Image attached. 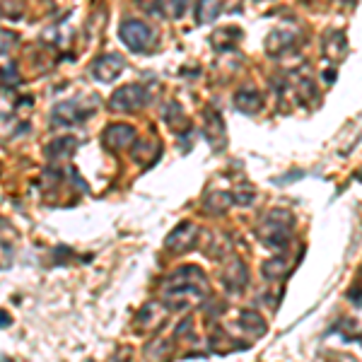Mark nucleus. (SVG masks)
Wrapping results in <instances>:
<instances>
[{"instance_id":"nucleus-1","label":"nucleus","mask_w":362,"mask_h":362,"mask_svg":"<svg viewBox=\"0 0 362 362\" xmlns=\"http://www.w3.org/2000/svg\"><path fill=\"white\" fill-rule=\"evenodd\" d=\"M293 225L295 218L290 210H271L264 218V223L259 225V237L264 239V244L273 249H285L293 239Z\"/></svg>"},{"instance_id":"nucleus-2","label":"nucleus","mask_w":362,"mask_h":362,"mask_svg":"<svg viewBox=\"0 0 362 362\" xmlns=\"http://www.w3.org/2000/svg\"><path fill=\"white\" fill-rule=\"evenodd\" d=\"M148 90H145V85H124L119 87V90L114 92L112 99H109V107H112V112H138L140 107H145L148 104Z\"/></svg>"},{"instance_id":"nucleus-3","label":"nucleus","mask_w":362,"mask_h":362,"mask_svg":"<svg viewBox=\"0 0 362 362\" xmlns=\"http://www.w3.org/2000/svg\"><path fill=\"white\" fill-rule=\"evenodd\" d=\"M95 112V107H85V104L80 102H61L54 107V112H51V124L56 128H68V126H78L83 124V121Z\"/></svg>"},{"instance_id":"nucleus-4","label":"nucleus","mask_w":362,"mask_h":362,"mask_svg":"<svg viewBox=\"0 0 362 362\" xmlns=\"http://www.w3.org/2000/svg\"><path fill=\"white\" fill-rule=\"evenodd\" d=\"M119 37L128 49L140 54V51H145L150 46V42H153V29L140 20H126L124 25L119 27Z\"/></svg>"},{"instance_id":"nucleus-5","label":"nucleus","mask_w":362,"mask_h":362,"mask_svg":"<svg viewBox=\"0 0 362 362\" xmlns=\"http://www.w3.org/2000/svg\"><path fill=\"white\" fill-rule=\"evenodd\" d=\"M90 70H92V78H95L97 83H114V80L126 70V58L119 54H104V56L95 58V63H92Z\"/></svg>"},{"instance_id":"nucleus-6","label":"nucleus","mask_w":362,"mask_h":362,"mask_svg":"<svg viewBox=\"0 0 362 362\" xmlns=\"http://www.w3.org/2000/svg\"><path fill=\"white\" fill-rule=\"evenodd\" d=\"M102 143L112 153H121L136 143V128L128 124H109L102 133Z\"/></svg>"},{"instance_id":"nucleus-7","label":"nucleus","mask_w":362,"mask_h":362,"mask_svg":"<svg viewBox=\"0 0 362 362\" xmlns=\"http://www.w3.org/2000/svg\"><path fill=\"white\" fill-rule=\"evenodd\" d=\"M196 244H198V225L194 223H181L177 230L167 237V249L179 251V254L194 249Z\"/></svg>"},{"instance_id":"nucleus-8","label":"nucleus","mask_w":362,"mask_h":362,"mask_svg":"<svg viewBox=\"0 0 362 362\" xmlns=\"http://www.w3.org/2000/svg\"><path fill=\"white\" fill-rule=\"evenodd\" d=\"M223 283H225V288L230 290V293H237V295L247 288L249 271H247V266H244V261H239V259L227 261V266L223 271Z\"/></svg>"},{"instance_id":"nucleus-9","label":"nucleus","mask_w":362,"mask_h":362,"mask_svg":"<svg viewBox=\"0 0 362 362\" xmlns=\"http://www.w3.org/2000/svg\"><path fill=\"white\" fill-rule=\"evenodd\" d=\"M203 136L208 138V143L213 148H225V124H223V116H220L215 109H206L203 114Z\"/></svg>"},{"instance_id":"nucleus-10","label":"nucleus","mask_w":362,"mask_h":362,"mask_svg":"<svg viewBox=\"0 0 362 362\" xmlns=\"http://www.w3.org/2000/svg\"><path fill=\"white\" fill-rule=\"evenodd\" d=\"M324 54L331 61H341L348 54V37L341 29H329L324 34Z\"/></svg>"},{"instance_id":"nucleus-11","label":"nucleus","mask_w":362,"mask_h":362,"mask_svg":"<svg viewBox=\"0 0 362 362\" xmlns=\"http://www.w3.org/2000/svg\"><path fill=\"white\" fill-rule=\"evenodd\" d=\"M293 46H295V34L285 32V29H276V32L266 39L268 56H283V54H288Z\"/></svg>"},{"instance_id":"nucleus-12","label":"nucleus","mask_w":362,"mask_h":362,"mask_svg":"<svg viewBox=\"0 0 362 362\" xmlns=\"http://www.w3.org/2000/svg\"><path fill=\"white\" fill-rule=\"evenodd\" d=\"M261 104H264L261 95L256 90H249V87H244V90H239L235 95V107L242 114H256L261 109Z\"/></svg>"},{"instance_id":"nucleus-13","label":"nucleus","mask_w":362,"mask_h":362,"mask_svg":"<svg viewBox=\"0 0 362 362\" xmlns=\"http://www.w3.org/2000/svg\"><path fill=\"white\" fill-rule=\"evenodd\" d=\"M75 150H78V140L75 138H58V140H54V143L46 145L44 155L49 157V160H63V157L68 160Z\"/></svg>"},{"instance_id":"nucleus-14","label":"nucleus","mask_w":362,"mask_h":362,"mask_svg":"<svg viewBox=\"0 0 362 362\" xmlns=\"http://www.w3.org/2000/svg\"><path fill=\"white\" fill-rule=\"evenodd\" d=\"M220 15V0H201L196 8V22L198 25H210Z\"/></svg>"},{"instance_id":"nucleus-15","label":"nucleus","mask_w":362,"mask_h":362,"mask_svg":"<svg viewBox=\"0 0 362 362\" xmlns=\"http://www.w3.org/2000/svg\"><path fill=\"white\" fill-rule=\"evenodd\" d=\"M239 326H242L244 331H249L251 336H264L266 334V321L259 317L256 312H242L239 314Z\"/></svg>"},{"instance_id":"nucleus-16","label":"nucleus","mask_w":362,"mask_h":362,"mask_svg":"<svg viewBox=\"0 0 362 362\" xmlns=\"http://www.w3.org/2000/svg\"><path fill=\"white\" fill-rule=\"evenodd\" d=\"M239 37H242L239 29L225 27V29H218V32L213 34V44H215V49H232V46L239 42Z\"/></svg>"},{"instance_id":"nucleus-17","label":"nucleus","mask_w":362,"mask_h":362,"mask_svg":"<svg viewBox=\"0 0 362 362\" xmlns=\"http://www.w3.org/2000/svg\"><path fill=\"white\" fill-rule=\"evenodd\" d=\"M186 5H189V0H157L160 13L165 17H169V20H179V17H184Z\"/></svg>"},{"instance_id":"nucleus-18","label":"nucleus","mask_w":362,"mask_h":362,"mask_svg":"<svg viewBox=\"0 0 362 362\" xmlns=\"http://www.w3.org/2000/svg\"><path fill=\"white\" fill-rule=\"evenodd\" d=\"M290 271V264L285 259H268L264 266H261V273L268 280H276V278H285Z\"/></svg>"},{"instance_id":"nucleus-19","label":"nucleus","mask_w":362,"mask_h":362,"mask_svg":"<svg viewBox=\"0 0 362 362\" xmlns=\"http://www.w3.org/2000/svg\"><path fill=\"white\" fill-rule=\"evenodd\" d=\"M230 206H235V201H232V194H225V191L210 194L206 201V210H210V213H225Z\"/></svg>"},{"instance_id":"nucleus-20","label":"nucleus","mask_w":362,"mask_h":362,"mask_svg":"<svg viewBox=\"0 0 362 362\" xmlns=\"http://www.w3.org/2000/svg\"><path fill=\"white\" fill-rule=\"evenodd\" d=\"M165 121L172 128H181V131H184V128H189V121H186L184 112H181V107H179V104H174V102L165 107Z\"/></svg>"},{"instance_id":"nucleus-21","label":"nucleus","mask_w":362,"mask_h":362,"mask_svg":"<svg viewBox=\"0 0 362 362\" xmlns=\"http://www.w3.org/2000/svg\"><path fill=\"white\" fill-rule=\"evenodd\" d=\"M254 198H256V191L251 189V186H247V184H242L235 194H232V201L239 203V206H251V201H254Z\"/></svg>"},{"instance_id":"nucleus-22","label":"nucleus","mask_w":362,"mask_h":362,"mask_svg":"<svg viewBox=\"0 0 362 362\" xmlns=\"http://www.w3.org/2000/svg\"><path fill=\"white\" fill-rule=\"evenodd\" d=\"M20 42V37H17L15 32H8V29H3L0 32V54H8L10 49H13V44Z\"/></svg>"},{"instance_id":"nucleus-23","label":"nucleus","mask_w":362,"mask_h":362,"mask_svg":"<svg viewBox=\"0 0 362 362\" xmlns=\"http://www.w3.org/2000/svg\"><path fill=\"white\" fill-rule=\"evenodd\" d=\"M3 326H10V317L5 312H0V329H3Z\"/></svg>"}]
</instances>
